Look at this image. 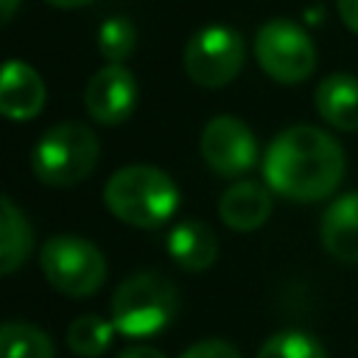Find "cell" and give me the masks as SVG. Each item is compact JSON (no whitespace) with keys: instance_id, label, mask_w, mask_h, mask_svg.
I'll list each match as a JSON object with an SVG mask.
<instances>
[{"instance_id":"cell-9","label":"cell","mask_w":358,"mask_h":358,"mask_svg":"<svg viewBox=\"0 0 358 358\" xmlns=\"http://www.w3.org/2000/svg\"><path fill=\"white\" fill-rule=\"evenodd\" d=\"M84 106L90 117L101 126L123 123L137 106V78L123 64L101 67L84 90Z\"/></svg>"},{"instance_id":"cell-13","label":"cell","mask_w":358,"mask_h":358,"mask_svg":"<svg viewBox=\"0 0 358 358\" xmlns=\"http://www.w3.org/2000/svg\"><path fill=\"white\" fill-rule=\"evenodd\" d=\"M319 115L338 131H358V78L350 73H330L316 87Z\"/></svg>"},{"instance_id":"cell-23","label":"cell","mask_w":358,"mask_h":358,"mask_svg":"<svg viewBox=\"0 0 358 358\" xmlns=\"http://www.w3.org/2000/svg\"><path fill=\"white\" fill-rule=\"evenodd\" d=\"M20 3H22V0H0V25H6V22L17 14Z\"/></svg>"},{"instance_id":"cell-12","label":"cell","mask_w":358,"mask_h":358,"mask_svg":"<svg viewBox=\"0 0 358 358\" xmlns=\"http://www.w3.org/2000/svg\"><path fill=\"white\" fill-rule=\"evenodd\" d=\"M322 243L344 263H358V190L338 196L322 215Z\"/></svg>"},{"instance_id":"cell-20","label":"cell","mask_w":358,"mask_h":358,"mask_svg":"<svg viewBox=\"0 0 358 358\" xmlns=\"http://www.w3.org/2000/svg\"><path fill=\"white\" fill-rule=\"evenodd\" d=\"M179 358H241V352H238L229 341L204 338V341H196L193 347H187Z\"/></svg>"},{"instance_id":"cell-15","label":"cell","mask_w":358,"mask_h":358,"mask_svg":"<svg viewBox=\"0 0 358 358\" xmlns=\"http://www.w3.org/2000/svg\"><path fill=\"white\" fill-rule=\"evenodd\" d=\"M34 249V229L22 210L0 193V277L14 274Z\"/></svg>"},{"instance_id":"cell-10","label":"cell","mask_w":358,"mask_h":358,"mask_svg":"<svg viewBox=\"0 0 358 358\" xmlns=\"http://www.w3.org/2000/svg\"><path fill=\"white\" fill-rule=\"evenodd\" d=\"M48 98L42 76L20 62L8 59L0 64V115L8 120H31L42 112Z\"/></svg>"},{"instance_id":"cell-5","label":"cell","mask_w":358,"mask_h":358,"mask_svg":"<svg viewBox=\"0 0 358 358\" xmlns=\"http://www.w3.org/2000/svg\"><path fill=\"white\" fill-rule=\"evenodd\" d=\"M45 280L67 296H92L106 280V260L101 249L78 235H53L39 252Z\"/></svg>"},{"instance_id":"cell-22","label":"cell","mask_w":358,"mask_h":358,"mask_svg":"<svg viewBox=\"0 0 358 358\" xmlns=\"http://www.w3.org/2000/svg\"><path fill=\"white\" fill-rule=\"evenodd\" d=\"M117 358H165V355L159 350H154V347H129Z\"/></svg>"},{"instance_id":"cell-1","label":"cell","mask_w":358,"mask_h":358,"mask_svg":"<svg viewBox=\"0 0 358 358\" xmlns=\"http://www.w3.org/2000/svg\"><path fill=\"white\" fill-rule=\"evenodd\" d=\"M263 179L291 201H319L341 185L344 151L336 137L316 126H291L266 148Z\"/></svg>"},{"instance_id":"cell-24","label":"cell","mask_w":358,"mask_h":358,"mask_svg":"<svg viewBox=\"0 0 358 358\" xmlns=\"http://www.w3.org/2000/svg\"><path fill=\"white\" fill-rule=\"evenodd\" d=\"M48 3L56 6V8H81V6H87L92 0H48Z\"/></svg>"},{"instance_id":"cell-3","label":"cell","mask_w":358,"mask_h":358,"mask_svg":"<svg viewBox=\"0 0 358 358\" xmlns=\"http://www.w3.org/2000/svg\"><path fill=\"white\" fill-rule=\"evenodd\" d=\"M179 308L173 282L157 271H140L123 280L112 296V324L129 338H148L171 324Z\"/></svg>"},{"instance_id":"cell-19","label":"cell","mask_w":358,"mask_h":358,"mask_svg":"<svg viewBox=\"0 0 358 358\" xmlns=\"http://www.w3.org/2000/svg\"><path fill=\"white\" fill-rule=\"evenodd\" d=\"M257 358H327L324 347L302 330H282L266 338Z\"/></svg>"},{"instance_id":"cell-2","label":"cell","mask_w":358,"mask_h":358,"mask_svg":"<svg viewBox=\"0 0 358 358\" xmlns=\"http://www.w3.org/2000/svg\"><path fill=\"white\" fill-rule=\"evenodd\" d=\"M103 204L117 221L151 229L176 213L179 187L165 171L154 165H126L106 179Z\"/></svg>"},{"instance_id":"cell-6","label":"cell","mask_w":358,"mask_h":358,"mask_svg":"<svg viewBox=\"0 0 358 358\" xmlns=\"http://www.w3.org/2000/svg\"><path fill=\"white\" fill-rule=\"evenodd\" d=\"M255 56L266 76L280 84H299L316 67L313 39L291 20H268L255 36Z\"/></svg>"},{"instance_id":"cell-21","label":"cell","mask_w":358,"mask_h":358,"mask_svg":"<svg viewBox=\"0 0 358 358\" xmlns=\"http://www.w3.org/2000/svg\"><path fill=\"white\" fill-rule=\"evenodd\" d=\"M336 8H338L341 22H344L352 34H358V0H336Z\"/></svg>"},{"instance_id":"cell-4","label":"cell","mask_w":358,"mask_h":358,"mask_svg":"<svg viewBox=\"0 0 358 358\" xmlns=\"http://www.w3.org/2000/svg\"><path fill=\"white\" fill-rule=\"evenodd\" d=\"M101 145L90 126L67 120L48 129L34 145L31 165L36 179L53 187H70L87 179L98 162Z\"/></svg>"},{"instance_id":"cell-18","label":"cell","mask_w":358,"mask_h":358,"mask_svg":"<svg viewBox=\"0 0 358 358\" xmlns=\"http://www.w3.org/2000/svg\"><path fill=\"white\" fill-rule=\"evenodd\" d=\"M137 48V28L126 17H109L98 31V50L109 64H123Z\"/></svg>"},{"instance_id":"cell-14","label":"cell","mask_w":358,"mask_h":358,"mask_svg":"<svg viewBox=\"0 0 358 358\" xmlns=\"http://www.w3.org/2000/svg\"><path fill=\"white\" fill-rule=\"evenodd\" d=\"M168 255L185 271H204L218 257V238L201 221H179L168 235Z\"/></svg>"},{"instance_id":"cell-11","label":"cell","mask_w":358,"mask_h":358,"mask_svg":"<svg viewBox=\"0 0 358 358\" xmlns=\"http://www.w3.org/2000/svg\"><path fill=\"white\" fill-rule=\"evenodd\" d=\"M221 221L235 232L260 229L271 215V193L260 182H235L218 201Z\"/></svg>"},{"instance_id":"cell-8","label":"cell","mask_w":358,"mask_h":358,"mask_svg":"<svg viewBox=\"0 0 358 358\" xmlns=\"http://www.w3.org/2000/svg\"><path fill=\"white\" fill-rule=\"evenodd\" d=\"M199 148H201L204 162L215 173L232 176V179L246 173L257 162V143H255L252 129L232 115L213 117L201 131Z\"/></svg>"},{"instance_id":"cell-17","label":"cell","mask_w":358,"mask_h":358,"mask_svg":"<svg viewBox=\"0 0 358 358\" xmlns=\"http://www.w3.org/2000/svg\"><path fill=\"white\" fill-rule=\"evenodd\" d=\"M112 336H115V324L95 316V313H87V316H78L70 322L67 327V347L78 355V358H98L109 350L112 344Z\"/></svg>"},{"instance_id":"cell-7","label":"cell","mask_w":358,"mask_h":358,"mask_svg":"<svg viewBox=\"0 0 358 358\" xmlns=\"http://www.w3.org/2000/svg\"><path fill=\"white\" fill-rule=\"evenodd\" d=\"M246 59L243 36L229 25H207L185 45V73L193 84L215 90L229 84Z\"/></svg>"},{"instance_id":"cell-16","label":"cell","mask_w":358,"mask_h":358,"mask_svg":"<svg viewBox=\"0 0 358 358\" xmlns=\"http://www.w3.org/2000/svg\"><path fill=\"white\" fill-rule=\"evenodd\" d=\"M0 358H53V341L34 324L6 322L0 324Z\"/></svg>"}]
</instances>
